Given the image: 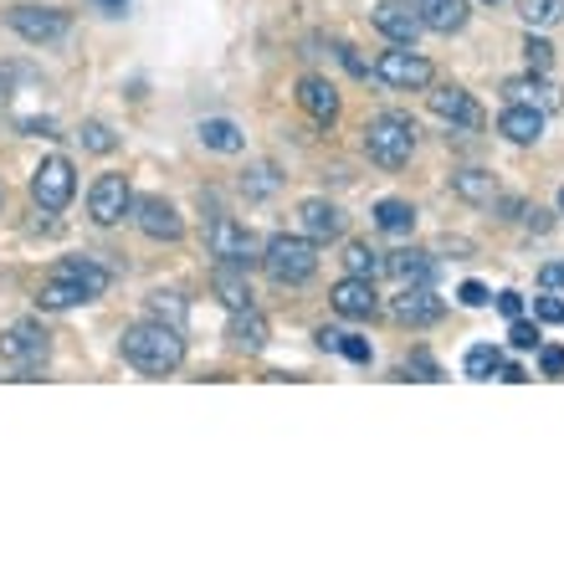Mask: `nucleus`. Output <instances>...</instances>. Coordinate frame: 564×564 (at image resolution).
<instances>
[{"instance_id":"obj_1","label":"nucleus","mask_w":564,"mask_h":564,"mask_svg":"<svg viewBox=\"0 0 564 564\" xmlns=\"http://www.w3.org/2000/svg\"><path fill=\"white\" fill-rule=\"evenodd\" d=\"M119 355L129 359L139 375H175L180 365H185V339H180V328L160 324V318H144V324L123 328Z\"/></svg>"},{"instance_id":"obj_2","label":"nucleus","mask_w":564,"mask_h":564,"mask_svg":"<svg viewBox=\"0 0 564 564\" xmlns=\"http://www.w3.org/2000/svg\"><path fill=\"white\" fill-rule=\"evenodd\" d=\"M262 268L278 288H297L318 272V241L308 237H293V231H278V237L262 247Z\"/></svg>"},{"instance_id":"obj_3","label":"nucleus","mask_w":564,"mask_h":564,"mask_svg":"<svg viewBox=\"0 0 564 564\" xmlns=\"http://www.w3.org/2000/svg\"><path fill=\"white\" fill-rule=\"evenodd\" d=\"M365 154L375 164H386V170L411 164V154H416V123L405 119V113H375L365 123Z\"/></svg>"},{"instance_id":"obj_4","label":"nucleus","mask_w":564,"mask_h":564,"mask_svg":"<svg viewBox=\"0 0 564 564\" xmlns=\"http://www.w3.org/2000/svg\"><path fill=\"white\" fill-rule=\"evenodd\" d=\"M206 247H210V257H216V262H231V268H247V272L262 262L257 237L241 221H231V216H216V221L206 226Z\"/></svg>"},{"instance_id":"obj_5","label":"nucleus","mask_w":564,"mask_h":564,"mask_svg":"<svg viewBox=\"0 0 564 564\" xmlns=\"http://www.w3.org/2000/svg\"><path fill=\"white\" fill-rule=\"evenodd\" d=\"M386 88H395V93H416V88H431V62L421 57L416 46H390V52H380L375 57V67H370Z\"/></svg>"},{"instance_id":"obj_6","label":"nucleus","mask_w":564,"mask_h":564,"mask_svg":"<svg viewBox=\"0 0 564 564\" xmlns=\"http://www.w3.org/2000/svg\"><path fill=\"white\" fill-rule=\"evenodd\" d=\"M11 31L21 36V42H31V46H52V42H62V36L73 31V21H67V11H57V6H15Z\"/></svg>"},{"instance_id":"obj_7","label":"nucleus","mask_w":564,"mask_h":564,"mask_svg":"<svg viewBox=\"0 0 564 564\" xmlns=\"http://www.w3.org/2000/svg\"><path fill=\"white\" fill-rule=\"evenodd\" d=\"M73 191H77L73 160H62V154H52V160L36 164V175H31V200H36L42 210H67Z\"/></svg>"},{"instance_id":"obj_8","label":"nucleus","mask_w":564,"mask_h":564,"mask_svg":"<svg viewBox=\"0 0 564 564\" xmlns=\"http://www.w3.org/2000/svg\"><path fill=\"white\" fill-rule=\"evenodd\" d=\"M46 355H52V344H46V328L15 324V328H6V334H0V359H6V365H15L21 375L42 370Z\"/></svg>"},{"instance_id":"obj_9","label":"nucleus","mask_w":564,"mask_h":564,"mask_svg":"<svg viewBox=\"0 0 564 564\" xmlns=\"http://www.w3.org/2000/svg\"><path fill=\"white\" fill-rule=\"evenodd\" d=\"M134 210V191H129V175H98L88 191V216L98 226H119L123 216Z\"/></svg>"},{"instance_id":"obj_10","label":"nucleus","mask_w":564,"mask_h":564,"mask_svg":"<svg viewBox=\"0 0 564 564\" xmlns=\"http://www.w3.org/2000/svg\"><path fill=\"white\" fill-rule=\"evenodd\" d=\"M129 216H134V226L149 241H180L185 237V216H180L164 195H134V210H129Z\"/></svg>"},{"instance_id":"obj_11","label":"nucleus","mask_w":564,"mask_h":564,"mask_svg":"<svg viewBox=\"0 0 564 564\" xmlns=\"http://www.w3.org/2000/svg\"><path fill=\"white\" fill-rule=\"evenodd\" d=\"M426 104H431V113H436V119L452 123V129H462V134H477V129H482V108H477L473 93H462V88H436Z\"/></svg>"},{"instance_id":"obj_12","label":"nucleus","mask_w":564,"mask_h":564,"mask_svg":"<svg viewBox=\"0 0 564 564\" xmlns=\"http://www.w3.org/2000/svg\"><path fill=\"white\" fill-rule=\"evenodd\" d=\"M390 318H395V324H405V328H426V324H436V318H442V297L416 282V288H405L401 297H390Z\"/></svg>"},{"instance_id":"obj_13","label":"nucleus","mask_w":564,"mask_h":564,"mask_svg":"<svg viewBox=\"0 0 564 564\" xmlns=\"http://www.w3.org/2000/svg\"><path fill=\"white\" fill-rule=\"evenodd\" d=\"M328 303H334V313H344V318H375V313H380V293H375L370 278H344V282H334Z\"/></svg>"},{"instance_id":"obj_14","label":"nucleus","mask_w":564,"mask_h":564,"mask_svg":"<svg viewBox=\"0 0 564 564\" xmlns=\"http://www.w3.org/2000/svg\"><path fill=\"white\" fill-rule=\"evenodd\" d=\"M508 104H529V108H539V113H560L564 108V93L554 88L550 77L544 73H529V77H513V83H508Z\"/></svg>"},{"instance_id":"obj_15","label":"nucleus","mask_w":564,"mask_h":564,"mask_svg":"<svg viewBox=\"0 0 564 564\" xmlns=\"http://www.w3.org/2000/svg\"><path fill=\"white\" fill-rule=\"evenodd\" d=\"M297 221H303V237L318 241V247L344 237V210L334 206V200H303V206H297Z\"/></svg>"},{"instance_id":"obj_16","label":"nucleus","mask_w":564,"mask_h":564,"mask_svg":"<svg viewBox=\"0 0 564 564\" xmlns=\"http://www.w3.org/2000/svg\"><path fill=\"white\" fill-rule=\"evenodd\" d=\"M268 334L272 328L257 308H237L231 313V324H226V344H231L237 355H262V349H268Z\"/></svg>"},{"instance_id":"obj_17","label":"nucleus","mask_w":564,"mask_h":564,"mask_svg":"<svg viewBox=\"0 0 564 564\" xmlns=\"http://www.w3.org/2000/svg\"><path fill=\"white\" fill-rule=\"evenodd\" d=\"M297 108H303L313 123H334L339 119V88H334L328 77H303V83H297Z\"/></svg>"},{"instance_id":"obj_18","label":"nucleus","mask_w":564,"mask_h":564,"mask_svg":"<svg viewBox=\"0 0 564 564\" xmlns=\"http://www.w3.org/2000/svg\"><path fill=\"white\" fill-rule=\"evenodd\" d=\"M416 15L421 26L436 31V36H457L473 11H467V0H416Z\"/></svg>"},{"instance_id":"obj_19","label":"nucleus","mask_w":564,"mask_h":564,"mask_svg":"<svg viewBox=\"0 0 564 564\" xmlns=\"http://www.w3.org/2000/svg\"><path fill=\"white\" fill-rule=\"evenodd\" d=\"M83 303H93L88 288L73 278H62V272H52V278L36 288V308H46V313H67V308H83Z\"/></svg>"},{"instance_id":"obj_20","label":"nucleus","mask_w":564,"mask_h":564,"mask_svg":"<svg viewBox=\"0 0 564 564\" xmlns=\"http://www.w3.org/2000/svg\"><path fill=\"white\" fill-rule=\"evenodd\" d=\"M370 21H375V31H386L390 42H401V46H416V36H421V15L411 6H395V0H386Z\"/></svg>"},{"instance_id":"obj_21","label":"nucleus","mask_w":564,"mask_h":564,"mask_svg":"<svg viewBox=\"0 0 564 564\" xmlns=\"http://www.w3.org/2000/svg\"><path fill=\"white\" fill-rule=\"evenodd\" d=\"M498 134L508 139V144H539V134H544V113L529 104H508L503 119H498Z\"/></svg>"},{"instance_id":"obj_22","label":"nucleus","mask_w":564,"mask_h":564,"mask_svg":"<svg viewBox=\"0 0 564 564\" xmlns=\"http://www.w3.org/2000/svg\"><path fill=\"white\" fill-rule=\"evenodd\" d=\"M386 272L390 278H401L405 288H431V278H436V262H431V252H421V247H401V252L386 257Z\"/></svg>"},{"instance_id":"obj_23","label":"nucleus","mask_w":564,"mask_h":564,"mask_svg":"<svg viewBox=\"0 0 564 564\" xmlns=\"http://www.w3.org/2000/svg\"><path fill=\"white\" fill-rule=\"evenodd\" d=\"M210 288H216V297H221L226 308H252V282H247V268H231V262H216V272H210Z\"/></svg>"},{"instance_id":"obj_24","label":"nucleus","mask_w":564,"mask_h":564,"mask_svg":"<svg viewBox=\"0 0 564 564\" xmlns=\"http://www.w3.org/2000/svg\"><path fill=\"white\" fill-rule=\"evenodd\" d=\"M57 272H62V278H73V282H83V288H88V297H104L108 282H113V272H108L98 257H62Z\"/></svg>"},{"instance_id":"obj_25","label":"nucleus","mask_w":564,"mask_h":564,"mask_svg":"<svg viewBox=\"0 0 564 564\" xmlns=\"http://www.w3.org/2000/svg\"><path fill=\"white\" fill-rule=\"evenodd\" d=\"M452 191H457L467 206H492V200L503 195L488 170H457V175H452Z\"/></svg>"},{"instance_id":"obj_26","label":"nucleus","mask_w":564,"mask_h":564,"mask_svg":"<svg viewBox=\"0 0 564 564\" xmlns=\"http://www.w3.org/2000/svg\"><path fill=\"white\" fill-rule=\"evenodd\" d=\"M344 272L349 278H386V252H375L370 241H349L344 247Z\"/></svg>"},{"instance_id":"obj_27","label":"nucleus","mask_w":564,"mask_h":564,"mask_svg":"<svg viewBox=\"0 0 564 564\" xmlns=\"http://www.w3.org/2000/svg\"><path fill=\"white\" fill-rule=\"evenodd\" d=\"M195 134H200V144H206V149H216V154H241V144H247V139H241V129L231 119H206Z\"/></svg>"},{"instance_id":"obj_28","label":"nucleus","mask_w":564,"mask_h":564,"mask_svg":"<svg viewBox=\"0 0 564 564\" xmlns=\"http://www.w3.org/2000/svg\"><path fill=\"white\" fill-rule=\"evenodd\" d=\"M318 349H339L344 359H355V365H370V339H359V334H344V328H318Z\"/></svg>"},{"instance_id":"obj_29","label":"nucleus","mask_w":564,"mask_h":564,"mask_svg":"<svg viewBox=\"0 0 564 564\" xmlns=\"http://www.w3.org/2000/svg\"><path fill=\"white\" fill-rule=\"evenodd\" d=\"M375 226H380V231H390V237H411L416 210L405 206V200H380V206H375Z\"/></svg>"},{"instance_id":"obj_30","label":"nucleus","mask_w":564,"mask_h":564,"mask_svg":"<svg viewBox=\"0 0 564 564\" xmlns=\"http://www.w3.org/2000/svg\"><path fill=\"white\" fill-rule=\"evenodd\" d=\"M149 318H160V324H170V328H180V334H185L191 303H185L180 293H154V297H149Z\"/></svg>"},{"instance_id":"obj_31","label":"nucleus","mask_w":564,"mask_h":564,"mask_svg":"<svg viewBox=\"0 0 564 564\" xmlns=\"http://www.w3.org/2000/svg\"><path fill=\"white\" fill-rule=\"evenodd\" d=\"M282 175H278V164H252L247 175H241V191H247V200H268V195H278Z\"/></svg>"},{"instance_id":"obj_32","label":"nucleus","mask_w":564,"mask_h":564,"mask_svg":"<svg viewBox=\"0 0 564 564\" xmlns=\"http://www.w3.org/2000/svg\"><path fill=\"white\" fill-rule=\"evenodd\" d=\"M498 370H503V349H492V344L467 349V380H492Z\"/></svg>"},{"instance_id":"obj_33","label":"nucleus","mask_w":564,"mask_h":564,"mask_svg":"<svg viewBox=\"0 0 564 564\" xmlns=\"http://www.w3.org/2000/svg\"><path fill=\"white\" fill-rule=\"evenodd\" d=\"M519 15L529 21V26H560L564 0H519Z\"/></svg>"},{"instance_id":"obj_34","label":"nucleus","mask_w":564,"mask_h":564,"mask_svg":"<svg viewBox=\"0 0 564 564\" xmlns=\"http://www.w3.org/2000/svg\"><path fill=\"white\" fill-rule=\"evenodd\" d=\"M523 62H529V73H550V62H554V46L544 42V36H523Z\"/></svg>"},{"instance_id":"obj_35","label":"nucleus","mask_w":564,"mask_h":564,"mask_svg":"<svg viewBox=\"0 0 564 564\" xmlns=\"http://www.w3.org/2000/svg\"><path fill=\"white\" fill-rule=\"evenodd\" d=\"M83 149H93V154H113V149H119V139H113V129H108V123H83Z\"/></svg>"},{"instance_id":"obj_36","label":"nucleus","mask_w":564,"mask_h":564,"mask_svg":"<svg viewBox=\"0 0 564 564\" xmlns=\"http://www.w3.org/2000/svg\"><path fill=\"white\" fill-rule=\"evenodd\" d=\"M401 375H405V380H442V365H436L426 349H416V355L401 365Z\"/></svg>"},{"instance_id":"obj_37","label":"nucleus","mask_w":564,"mask_h":564,"mask_svg":"<svg viewBox=\"0 0 564 564\" xmlns=\"http://www.w3.org/2000/svg\"><path fill=\"white\" fill-rule=\"evenodd\" d=\"M508 344H513V349H539V328L529 324V318H513V328H508Z\"/></svg>"},{"instance_id":"obj_38","label":"nucleus","mask_w":564,"mask_h":564,"mask_svg":"<svg viewBox=\"0 0 564 564\" xmlns=\"http://www.w3.org/2000/svg\"><path fill=\"white\" fill-rule=\"evenodd\" d=\"M457 303H462V308H488L492 293L482 288V282H462V288H457Z\"/></svg>"},{"instance_id":"obj_39","label":"nucleus","mask_w":564,"mask_h":564,"mask_svg":"<svg viewBox=\"0 0 564 564\" xmlns=\"http://www.w3.org/2000/svg\"><path fill=\"white\" fill-rule=\"evenodd\" d=\"M534 318H544V324H564V297H554V293L534 297Z\"/></svg>"},{"instance_id":"obj_40","label":"nucleus","mask_w":564,"mask_h":564,"mask_svg":"<svg viewBox=\"0 0 564 564\" xmlns=\"http://www.w3.org/2000/svg\"><path fill=\"white\" fill-rule=\"evenodd\" d=\"M539 370L550 375V380H560V375H564V349H560V344H550V349H539Z\"/></svg>"},{"instance_id":"obj_41","label":"nucleus","mask_w":564,"mask_h":564,"mask_svg":"<svg viewBox=\"0 0 564 564\" xmlns=\"http://www.w3.org/2000/svg\"><path fill=\"white\" fill-rule=\"evenodd\" d=\"M539 282H544V293H564V262H544Z\"/></svg>"},{"instance_id":"obj_42","label":"nucleus","mask_w":564,"mask_h":564,"mask_svg":"<svg viewBox=\"0 0 564 564\" xmlns=\"http://www.w3.org/2000/svg\"><path fill=\"white\" fill-rule=\"evenodd\" d=\"M498 313L503 318H523V293H498Z\"/></svg>"},{"instance_id":"obj_43","label":"nucleus","mask_w":564,"mask_h":564,"mask_svg":"<svg viewBox=\"0 0 564 564\" xmlns=\"http://www.w3.org/2000/svg\"><path fill=\"white\" fill-rule=\"evenodd\" d=\"M523 226H529V231H550V210H539V206H529V210H523Z\"/></svg>"},{"instance_id":"obj_44","label":"nucleus","mask_w":564,"mask_h":564,"mask_svg":"<svg viewBox=\"0 0 564 564\" xmlns=\"http://www.w3.org/2000/svg\"><path fill=\"white\" fill-rule=\"evenodd\" d=\"M339 57H344V67H349V73H355V77H365V73H370V67L359 62V52H355V46H339Z\"/></svg>"},{"instance_id":"obj_45","label":"nucleus","mask_w":564,"mask_h":564,"mask_svg":"<svg viewBox=\"0 0 564 564\" xmlns=\"http://www.w3.org/2000/svg\"><path fill=\"white\" fill-rule=\"evenodd\" d=\"M498 375H503L508 386H519V380H529V375H523V370H519V365H508V359H503V370H498Z\"/></svg>"},{"instance_id":"obj_46","label":"nucleus","mask_w":564,"mask_h":564,"mask_svg":"<svg viewBox=\"0 0 564 564\" xmlns=\"http://www.w3.org/2000/svg\"><path fill=\"white\" fill-rule=\"evenodd\" d=\"M98 6H104V11H108V15H119V11H123V6H129V0H98Z\"/></svg>"},{"instance_id":"obj_47","label":"nucleus","mask_w":564,"mask_h":564,"mask_svg":"<svg viewBox=\"0 0 564 564\" xmlns=\"http://www.w3.org/2000/svg\"><path fill=\"white\" fill-rule=\"evenodd\" d=\"M482 6H503V0H482Z\"/></svg>"},{"instance_id":"obj_48","label":"nucleus","mask_w":564,"mask_h":564,"mask_svg":"<svg viewBox=\"0 0 564 564\" xmlns=\"http://www.w3.org/2000/svg\"><path fill=\"white\" fill-rule=\"evenodd\" d=\"M560 216H564V191H560Z\"/></svg>"},{"instance_id":"obj_49","label":"nucleus","mask_w":564,"mask_h":564,"mask_svg":"<svg viewBox=\"0 0 564 564\" xmlns=\"http://www.w3.org/2000/svg\"><path fill=\"white\" fill-rule=\"evenodd\" d=\"M0 93H6V77H0Z\"/></svg>"}]
</instances>
